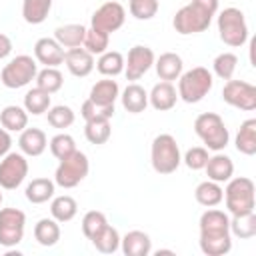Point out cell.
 Listing matches in <instances>:
<instances>
[{
    "instance_id": "8d00e7d4",
    "label": "cell",
    "mask_w": 256,
    "mask_h": 256,
    "mask_svg": "<svg viewBox=\"0 0 256 256\" xmlns=\"http://www.w3.org/2000/svg\"><path fill=\"white\" fill-rule=\"evenodd\" d=\"M62 84H64V76H62V72L58 68H48L46 66L44 70H40L36 74V86L46 90L48 94L58 92L62 88Z\"/></svg>"
},
{
    "instance_id": "e575fe53",
    "label": "cell",
    "mask_w": 256,
    "mask_h": 256,
    "mask_svg": "<svg viewBox=\"0 0 256 256\" xmlns=\"http://www.w3.org/2000/svg\"><path fill=\"white\" fill-rule=\"evenodd\" d=\"M48 108H50V94L46 90L36 86V88L26 92V96H24V110L28 114L40 116V114L48 112Z\"/></svg>"
},
{
    "instance_id": "cb8c5ba5",
    "label": "cell",
    "mask_w": 256,
    "mask_h": 256,
    "mask_svg": "<svg viewBox=\"0 0 256 256\" xmlns=\"http://www.w3.org/2000/svg\"><path fill=\"white\" fill-rule=\"evenodd\" d=\"M236 150L244 156L256 154V118H248L240 124L236 134Z\"/></svg>"
},
{
    "instance_id": "ab89813d",
    "label": "cell",
    "mask_w": 256,
    "mask_h": 256,
    "mask_svg": "<svg viewBox=\"0 0 256 256\" xmlns=\"http://www.w3.org/2000/svg\"><path fill=\"white\" fill-rule=\"evenodd\" d=\"M46 114H48V124L52 128H68L74 124V110L70 106H64V104L50 106Z\"/></svg>"
},
{
    "instance_id": "f1b7e54d",
    "label": "cell",
    "mask_w": 256,
    "mask_h": 256,
    "mask_svg": "<svg viewBox=\"0 0 256 256\" xmlns=\"http://www.w3.org/2000/svg\"><path fill=\"white\" fill-rule=\"evenodd\" d=\"M194 198L200 206H206V208H212V206H218L224 198V190L218 182L214 180H206V182H200L194 190Z\"/></svg>"
},
{
    "instance_id": "9c48e42d",
    "label": "cell",
    "mask_w": 256,
    "mask_h": 256,
    "mask_svg": "<svg viewBox=\"0 0 256 256\" xmlns=\"http://www.w3.org/2000/svg\"><path fill=\"white\" fill-rule=\"evenodd\" d=\"M88 170H90L88 156L80 150H74L70 156L60 160L54 172V182L62 188H74L88 176Z\"/></svg>"
},
{
    "instance_id": "836d02e7",
    "label": "cell",
    "mask_w": 256,
    "mask_h": 256,
    "mask_svg": "<svg viewBox=\"0 0 256 256\" xmlns=\"http://www.w3.org/2000/svg\"><path fill=\"white\" fill-rule=\"evenodd\" d=\"M230 234L240 238V240L254 238L256 236V214L248 212V214L232 216L230 218Z\"/></svg>"
},
{
    "instance_id": "3957f363",
    "label": "cell",
    "mask_w": 256,
    "mask_h": 256,
    "mask_svg": "<svg viewBox=\"0 0 256 256\" xmlns=\"http://www.w3.org/2000/svg\"><path fill=\"white\" fill-rule=\"evenodd\" d=\"M222 200H226L228 214H232V216L254 212V206H256L254 182L250 178H246V176L230 178L226 188H224V198Z\"/></svg>"
},
{
    "instance_id": "52a82bcc",
    "label": "cell",
    "mask_w": 256,
    "mask_h": 256,
    "mask_svg": "<svg viewBox=\"0 0 256 256\" xmlns=\"http://www.w3.org/2000/svg\"><path fill=\"white\" fill-rule=\"evenodd\" d=\"M218 34L226 46L240 48L248 40V24L240 8H224L218 14Z\"/></svg>"
},
{
    "instance_id": "b9f144b4",
    "label": "cell",
    "mask_w": 256,
    "mask_h": 256,
    "mask_svg": "<svg viewBox=\"0 0 256 256\" xmlns=\"http://www.w3.org/2000/svg\"><path fill=\"white\" fill-rule=\"evenodd\" d=\"M106 224H108V220H106L104 212H100V210H90V212H86L84 218H82V234H84L88 240H92Z\"/></svg>"
},
{
    "instance_id": "ac0fdd59",
    "label": "cell",
    "mask_w": 256,
    "mask_h": 256,
    "mask_svg": "<svg viewBox=\"0 0 256 256\" xmlns=\"http://www.w3.org/2000/svg\"><path fill=\"white\" fill-rule=\"evenodd\" d=\"M120 248L126 256H148L152 252V240L142 230H130L120 238Z\"/></svg>"
},
{
    "instance_id": "7402d4cb",
    "label": "cell",
    "mask_w": 256,
    "mask_h": 256,
    "mask_svg": "<svg viewBox=\"0 0 256 256\" xmlns=\"http://www.w3.org/2000/svg\"><path fill=\"white\" fill-rule=\"evenodd\" d=\"M120 100H122L124 110H128L130 114H140V112H144L146 106H148V92H146L140 84L132 82V84H128V86L124 88Z\"/></svg>"
},
{
    "instance_id": "ee69618b",
    "label": "cell",
    "mask_w": 256,
    "mask_h": 256,
    "mask_svg": "<svg viewBox=\"0 0 256 256\" xmlns=\"http://www.w3.org/2000/svg\"><path fill=\"white\" fill-rule=\"evenodd\" d=\"M128 10L136 20H150L158 12V0H128Z\"/></svg>"
},
{
    "instance_id": "d4e9b609",
    "label": "cell",
    "mask_w": 256,
    "mask_h": 256,
    "mask_svg": "<svg viewBox=\"0 0 256 256\" xmlns=\"http://www.w3.org/2000/svg\"><path fill=\"white\" fill-rule=\"evenodd\" d=\"M84 36H86V26H82V24H64V26H58L54 30V40L62 48L82 46Z\"/></svg>"
},
{
    "instance_id": "603a6c76",
    "label": "cell",
    "mask_w": 256,
    "mask_h": 256,
    "mask_svg": "<svg viewBox=\"0 0 256 256\" xmlns=\"http://www.w3.org/2000/svg\"><path fill=\"white\" fill-rule=\"evenodd\" d=\"M118 96H120V88H118V82L112 78L98 80L90 88V100L100 104V106H114Z\"/></svg>"
},
{
    "instance_id": "d6a6232c",
    "label": "cell",
    "mask_w": 256,
    "mask_h": 256,
    "mask_svg": "<svg viewBox=\"0 0 256 256\" xmlns=\"http://www.w3.org/2000/svg\"><path fill=\"white\" fill-rule=\"evenodd\" d=\"M96 68H98V72L102 76L114 78V76L124 72V56L120 52H116V50H106V52L100 54V58L96 62Z\"/></svg>"
},
{
    "instance_id": "7c38bea8",
    "label": "cell",
    "mask_w": 256,
    "mask_h": 256,
    "mask_svg": "<svg viewBox=\"0 0 256 256\" xmlns=\"http://www.w3.org/2000/svg\"><path fill=\"white\" fill-rule=\"evenodd\" d=\"M222 100L228 106H234L244 112L256 110V86L246 80H226L222 88Z\"/></svg>"
},
{
    "instance_id": "60d3db41",
    "label": "cell",
    "mask_w": 256,
    "mask_h": 256,
    "mask_svg": "<svg viewBox=\"0 0 256 256\" xmlns=\"http://www.w3.org/2000/svg\"><path fill=\"white\" fill-rule=\"evenodd\" d=\"M74 150H76V142L66 132H60V134H56V136L50 138V152H52L54 158L62 160V158L70 156Z\"/></svg>"
},
{
    "instance_id": "bcb514c9",
    "label": "cell",
    "mask_w": 256,
    "mask_h": 256,
    "mask_svg": "<svg viewBox=\"0 0 256 256\" xmlns=\"http://www.w3.org/2000/svg\"><path fill=\"white\" fill-rule=\"evenodd\" d=\"M10 146H12V136L6 128H0V158L6 156L10 152Z\"/></svg>"
},
{
    "instance_id": "4fadbf2b",
    "label": "cell",
    "mask_w": 256,
    "mask_h": 256,
    "mask_svg": "<svg viewBox=\"0 0 256 256\" xmlns=\"http://www.w3.org/2000/svg\"><path fill=\"white\" fill-rule=\"evenodd\" d=\"M124 20H126V10H124V6H122L120 2L110 0V2H104L102 6H98V8L94 10V14H92V18H90V24H92L90 28L100 30V32H106V34H112V32H116L118 28H122Z\"/></svg>"
},
{
    "instance_id": "44dd1931",
    "label": "cell",
    "mask_w": 256,
    "mask_h": 256,
    "mask_svg": "<svg viewBox=\"0 0 256 256\" xmlns=\"http://www.w3.org/2000/svg\"><path fill=\"white\" fill-rule=\"evenodd\" d=\"M154 66H156V74L160 80L164 82H172V80H178L180 74H182V58L176 54V52H164L160 54L156 60H154Z\"/></svg>"
},
{
    "instance_id": "2e32d148",
    "label": "cell",
    "mask_w": 256,
    "mask_h": 256,
    "mask_svg": "<svg viewBox=\"0 0 256 256\" xmlns=\"http://www.w3.org/2000/svg\"><path fill=\"white\" fill-rule=\"evenodd\" d=\"M64 48L54 40V38H40L34 44V58L36 62L48 66V68H56L64 62Z\"/></svg>"
},
{
    "instance_id": "83f0119b",
    "label": "cell",
    "mask_w": 256,
    "mask_h": 256,
    "mask_svg": "<svg viewBox=\"0 0 256 256\" xmlns=\"http://www.w3.org/2000/svg\"><path fill=\"white\" fill-rule=\"evenodd\" d=\"M54 188L56 182L50 178H34L28 186H26V200L32 204H44L54 196Z\"/></svg>"
},
{
    "instance_id": "8992f818",
    "label": "cell",
    "mask_w": 256,
    "mask_h": 256,
    "mask_svg": "<svg viewBox=\"0 0 256 256\" xmlns=\"http://www.w3.org/2000/svg\"><path fill=\"white\" fill-rule=\"evenodd\" d=\"M150 162H152V168L158 174H172V172L178 170V166L182 162V156H180L178 142L172 134H158L152 140Z\"/></svg>"
},
{
    "instance_id": "484cf974",
    "label": "cell",
    "mask_w": 256,
    "mask_h": 256,
    "mask_svg": "<svg viewBox=\"0 0 256 256\" xmlns=\"http://www.w3.org/2000/svg\"><path fill=\"white\" fill-rule=\"evenodd\" d=\"M0 124L8 132H22L28 126V112L16 104L4 106L0 112Z\"/></svg>"
},
{
    "instance_id": "7a4b0ae2",
    "label": "cell",
    "mask_w": 256,
    "mask_h": 256,
    "mask_svg": "<svg viewBox=\"0 0 256 256\" xmlns=\"http://www.w3.org/2000/svg\"><path fill=\"white\" fill-rule=\"evenodd\" d=\"M218 12V0H192L190 4L182 6L172 20V26L178 34H198L208 30L212 16Z\"/></svg>"
},
{
    "instance_id": "74e56055",
    "label": "cell",
    "mask_w": 256,
    "mask_h": 256,
    "mask_svg": "<svg viewBox=\"0 0 256 256\" xmlns=\"http://www.w3.org/2000/svg\"><path fill=\"white\" fill-rule=\"evenodd\" d=\"M108 44H110V34L106 32H100V30H94V28H86V36H84V42L82 46L92 54V56H100L102 52L108 50Z\"/></svg>"
},
{
    "instance_id": "d590c367",
    "label": "cell",
    "mask_w": 256,
    "mask_h": 256,
    "mask_svg": "<svg viewBox=\"0 0 256 256\" xmlns=\"http://www.w3.org/2000/svg\"><path fill=\"white\" fill-rule=\"evenodd\" d=\"M112 134V128H110V120H92V122H86L84 126V136L90 144H106L108 138Z\"/></svg>"
},
{
    "instance_id": "9a60e30c",
    "label": "cell",
    "mask_w": 256,
    "mask_h": 256,
    "mask_svg": "<svg viewBox=\"0 0 256 256\" xmlns=\"http://www.w3.org/2000/svg\"><path fill=\"white\" fill-rule=\"evenodd\" d=\"M64 62H66L68 72L76 78H84L94 70V56L82 46L68 48L64 54Z\"/></svg>"
},
{
    "instance_id": "681fc988",
    "label": "cell",
    "mask_w": 256,
    "mask_h": 256,
    "mask_svg": "<svg viewBox=\"0 0 256 256\" xmlns=\"http://www.w3.org/2000/svg\"><path fill=\"white\" fill-rule=\"evenodd\" d=\"M0 204H2V192H0Z\"/></svg>"
},
{
    "instance_id": "f6af8a7d",
    "label": "cell",
    "mask_w": 256,
    "mask_h": 256,
    "mask_svg": "<svg viewBox=\"0 0 256 256\" xmlns=\"http://www.w3.org/2000/svg\"><path fill=\"white\" fill-rule=\"evenodd\" d=\"M208 148H204V146H194V148H190L186 154H184V164L190 168V170H202L204 166H206V162H208Z\"/></svg>"
},
{
    "instance_id": "6da1fadb",
    "label": "cell",
    "mask_w": 256,
    "mask_h": 256,
    "mask_svg": "<svg viewBox=\"0 0 256 256\" xmlns=\"http://www.w3.org/2000/svg\"><path fill=\"white\" fill-rule=\"evenodd\" d=\"M200 250L206 256H224L232 250L230 216L224 210L208 208L200 216Z\"/></svg>"
},
{
    "instance_id": "7dc6e473",
    "label": "cell",
    "mask_w": 256,
    "mask_h": 256,
    "mask_svg": "<svg viewBox=\"0 0 256 256\" xmlns=\"http://www.w3.org/2000/svg\"><path fill=\"white\" fill-rule=\"evenodd\" d=\"M10 52H12V40L6 34L0 32V60L6 58V56H10Z\"/></svg>"
},
{
    "instance_id": "c3c4849f",
    "label": "cell",
    "mask_w": 256,
    "mask_h": 256,
    "mask_svg": "<svg viewBox=\"0 0 256 256\" xmlns=\"http://www.w3.org/2000/svg\"><path fill=\"white\" fill-rule=\"evenodd\" d=\"M160 254H174V252H172V250H158L156 256H160Z\"/></svg>"
},
{
    "instance_id": "ffe728a7",
    "label": "cell",
    "mask_w": 256,
    "mask_h": 256,
    "mask_svg": "<svg viewBox=\"0 0 256 256\" xmlns=\"http://www.w3.org/2000/svg\"><path fill=\"white\" fill-rule=\"evenodd\" d=\"M204 170L208 174V180H214V182L222 184V182H228L232 178V174H234V162H232L230 156L216 152L214 156L208 158Z\"/></svg>"
},
{
    "instance_id": "f546056e",
    "label": "cell",
    "mask_w": 256,
    "mask_h": 256,
    "mask_svg": "<svg viewBox=\"0 0 256 256\" xmlns=\"http://www.w3.org/2000/svg\"><path fill=\"white\" fill-rule=\"evenodd\" d=\"M52 10V0H22V18L28 24H42Z\"/></svg>"
},
{
    "instance_id": "5b68a950",
    "label": "cell",
    "mask_w": 256,
    "mask_h": 256,
    "mask_svg": "<svg viewBox=\"0 0 256 256\" xmlns=\"http://www.w3.org/2000/svg\"><path fill=\"white\" fill-rule=\"evenodd\" d=\"M212 84H214L212 72L204 66H194L188 72L180 74V78H178V98H182L186 104H196L212 90Z\"/></svg>"
},
{
    "instance_id": "7bdbcfd3",
    "label": "cell",
    "mask_w": 256,
    "mask_h": 256,
    "mask_svg": "<svg viewBox=\"0 0 256 256\" xmlns=\"http://www.w3.org/2000/svg\"><path fill=\"white\" fill-rule=\"evenodd\" d=\"M80 114L86 122H92V120H110L114 116V106H100L96 102H92L90 98L82 104L80 108Z\"/></svg>"
},
{
    "instance_id": "e0dca14e",
    "label": "cell",
    "mask_w": 256,
    "mask_h": 256,
    "mask_svg": "<svg viewBox=\"0 0 256 256\" xmlns=\"http://www.w3.org/2000/svg\"><path fill=\"white\" fill-rule=\"evenodd\" d=\"M176 100H178L176 88L172 86V82H164V80L154 84L150 94H148V104H152V108L158 112L172 110L176 106Z\"/></svg>"
},
{
    "instance_id": "f35d334b",
    "label": "cell",
    "mask_w": 256,
    "mask_h": 256,
    "mask_svg": "<svg viewBox=\"0 0 256 256\" xmlns=\"http://www.w3.org/2000/svg\"><path fill=\"white\" fill-rule=\"evenodd\" d=\"M236 64H238V56L232 54V52H222L214 58L212 62V70L218 78L222 80H230L234 76V70H236Z\"/></svg>"
},
{
    "instance_id": "ba28073f",
    "label": "cell",
    "mask_w": 256,
    "mask_h": 256,
    "mask_svg": "<svg viewBox=\"0 0 256 256\" xmlns=\"http://www.w3.org/2000/svg\"><path fill=\"white\" fill-rule=\"evenodd\" d=\"M38 74V64L32 56L28 54H20L16 58H12L0 72V80L6 88H24L28 86Z\"/></svg>"
},
{
    "instance_id": "277c9868",
    "label": "cell",
    "mask_w": 256,
    "mask_h": 256,
    "mask_svg": "<svg viewBox=\"0 0 256 256\" xmlns=\"http://www.w3.org/2000/svg\"><path fill=\"white\" fill-rule=\"evenodd\" d=\"M194 132L206 144V148L214 150V152L224 150L228 146V140H230L228 128H226L222 116L216 114V112H202V114H198L196 120H194Z\"/></svg>"
},
{
    "instance_id": "4316f807",
    "label": "cell",
    "mask_w": 256,
    "mask_h": 256,
    "mask_svg": "<svg viewBox=\"0 0 256 256\" xmlns=\"http://www.w3.org/2000/svg\"><path fill=\"white\" fill-rule=\"evenodd\" d=\"M34 238L40 246H54L60 240V224L54 218H40L34 226Z\"/></svg>"
},
{
    "instance_id": "1f68e13d",
    "label": "cell",
    "mask_w": 256,
    "mask_h": 256,
    "mask_svg": "<svg viewBox=\"0 0 256 256\" xmlns=\"http://www.w3.org/2000/svg\"><path fill=\"white\" fill-rule=\"evenodd\" d=\"M90 242L94 244V248L98 252H102V254H114L120 248V234H118V230L114 226L106 224Z\"/></svg>"
},
{
    "instance_id": "5bb4252c",
    "label": "cell",
    "mask_w": 256,
    "mask_h": 256,
    "mask_svg": "<svg viewBox=\"0 0 256 256\" xmlns=\"http://www.w3.org/2000/svg\"><path fill=\"white\" fill-rule=\"evenodd\" d=\"M154 52L150 46L136 44L128 50V58L124 60V74L128 80H140L154 66Z\"/></svg>"
},
{
    "instance_id": "4dcf8cb0",
    "label": "cell",
    "mask_w": 256,
    "mask_h": 256,
    "mask_svg": "<svg viewBox=\"0 0 256 256\" xmlns=\"http://www.w3.org/2000/svg\"><path fill=\"white\" fill-rule=\"evenodd\" d=\"M76 212H78V202L68 194L56 196L50 204V214L58 222H70L76 216Z\"/></svg>"
},
{
    "instance_id": "d6986e66",
    "label": "cell",
    "mask_w": 256,
    "mask_h": 256,
    "mask_svg": "<svg viewBox=\"0 0 256 256\" xmlns=\"http://www.w3.org/2000/svg\"><path fill=\"white\" fill-rule=\"evenodd\" d=\"M18 146L24 156H40L48 146V138L40 128H24L20 132Z\"/></svg>"
},
{
    "instance_id": "30bf717a",
    "label": "cell",
    "mask_w": 256,
    "mask_h": 256,
    "mask_svg": "<svg viewBox=\"0 0 256 256\" xmlns=\"http://www.w3.org/2000/svg\"><path fill=\"white\" fill-rule=\"evenodd\" d=\"M28 176V160L22 152H8L0 160V188L14 190Z\"/></svg>"
},
{
    "instance_id": "8fae6325",
    "label": "cell",
    "mask_w": 256,
    "mask_h": 256,
    "mask_svg": "<svg viewBox=\"0 0 256 256\" xmlns=\"http://www.w3.org/2000/svg\"><path fill=\"white\" fill-rule=\"evenodd\" d=\"M26 228V214L18 208H2L0 210V244L4 248H12L22 242Z\"/></svg>"
}]
</instances>
